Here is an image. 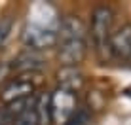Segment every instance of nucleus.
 Returning <instances> with one entry per match:
<instances>
[{
  "label": "nucleus",
  "mask_w": 131,
  "mask_h": 125,
  "mask_svg": "<svg viewBox=\"0 0 131 125\" xmlns=\"http://www.w3.org/2000/svg\"><path fill=\"white\" fill-rule=\"evenodd\" d=\"M57 57L63 66H78L88 53V29L76 15L63 17L57 30Z\"/></svg>",
  "instance_id": "1"
},
{
  "label": "nucleus",
  "mask_w": 131,
  "mask_h": 125,
  "mask_svg": "<svg viewBox=\"0 0 131 125\" xmlns=\"http://www.w3.org/2000/svg\"><path fill=\"white\" fill-rule=\"evenodd\" d=\"M84 72L78 68V66H61V70L57 72V83H59L61 89L70 93H78L80 89L84 87Z\"/></svg>",
  "instance_id": "8"
},
{
  "label": "nucleus",
  "mask_w": 131,
  "mask_h": 125,
  "mask_svg": "<svg viewBox=\"0 0 131 125\" xmlns=\"http://www.w3.org/2000/svg\"><path fill=\"white\" fill-rule=\"evenodd\" d=\"M127 95H131V87H129V89H127Z\"/></svg>",
  "instance_id": "12"
},
{
  "label": "nucleus",
  "mask_w": 131,
  "mask_h": 125,
  "mask_svg": "<svg viewBox=\"0 0 131 125\" xmlns=\"http://www.w3.org/2000/svg\"><path fill=\"white\" fill-rule=\"evenodd\" d=\"M69 125H88V116H85L84 112H78Z\"/></svg>",
  "instance_id": "11"
},
{
  "label": "nucleus",
  "mask_w": 131,
  "mask_h": 125,
  "mask_svg": "<svg viewBox=\"0 0 131 125\" xmlns=\"http://www.w3.org/2000/svg\"><path fill=\"white\" fill-rule=\"evenodd\" d=\"M49 114H51V123L69 125L74 119V116L78 114L76 95L57 87L53 93H49Z\"/></svg>",
  "instance_id": "5"
},
{
  "label": "nucleus",
  "mask_w": 131,
  "mask_h": 125,
  "mask_svg": "<svg viewBox=\"0 0 131 125\" xmlns=\"http://www.w3.org/2000/svg\"><path fill=\"white\" fill-rule=\"evenodd\" d=\"M114 32V10L110 6H97L91 13L88 38H91V47L101 61L110 57V38Z\"/></svg>",
  "instance_id": "2"
},
{
  "label": "nucleus",
  "mask_w": 131,
  "mask_h": 125,
  "mask_svg": "<svg viewBox=\"0 0 131 125\" xmlns=\"http://www.w3.org/2000/svg\"><path fill=\"white\" fill-rule=\"evenodd\" d=\"M110 55L116 61H131V25L125 23L112 32L110 38Z\"/></svg>",
  "instance_id": "6"
},
{
  "label": "nucleus",
  "mask_w": 131,
  "mask_h": 125,
  "mask_svg": "<svg viewBox=\"0 0 131 125\" xmlns=\"http://www.w3.org/2000/svg\"><path fill=\"white\" fill-rule=\"evenodd\" d=\"M59 19L55 15L46 17L42 21L29 19L27 27L23 29V42L29 49L44 51L57 44V30H59Z\"/></svg>",
  "instance_id": "3"
},
{
  "label": "nucleus",
  "mask_w": 131,
  "mask_h": 125,
  "mask_svg": "<svg viewBox=\"0 0 131 125\" xmlns=\"http://www.w3.org/2000/svg\"><path fill=\"white\" fill-rule=\"evenodd\" d=\"M42 65H44V59L40 55V51H34V49L27 47L25 51H21L10 62V70H13L15 76L17 74H34V72H40Z\"/></svg>",
  "instance_id": "7"
},
{
  "label": "nucleus",
  "mask_w": 131,
  "mask_h": 125,
  "mask_svg": "<svg viewBox=\"0 0 131 125\" xmlns=\"http://www.w3.org/2000/svg\"><path fill=\"white\" fill-rule=\"evenodd\" d=\"M42 83V76L40 72L34 74H17L13 76L8 83H4V87L0 89V101L4 104H10L13 101H23L34 97L36 89Z\"/></svg>",
  "instance_id": "4"
},
{
  "label": "nucleus",
  "mask_w": 131,
  "mask_h": 125,
  "mask_svg": "<svg viewBox=\"0 0 131 125\" xmlns=\"http://www.w3.org/2000/svg\"><path fill=\"white\" fill-rule=\"evenodd\" d=\"M36 116H38L40 125H49L51 123V114H49V93H42L36 99Z\"/></svg>",
  "instance_id": "9"
},
{
  "label": "nucleus",
  "mask_w": 131,
  "mask_h": 125,
  "mask_svg": "<svg viewBox=\"0 0 131 125\" xmlns=\"http://www.w3.org/2000/svg\"><path fill=\"white\" fill-rule=\"evenodd\" d=\"M12 27H13L12 17H8V15L0 17V47H2L4 44H6V40H8V38H10Z\"/></svg>",
  "instance_id": "10"
}]
</instances>
